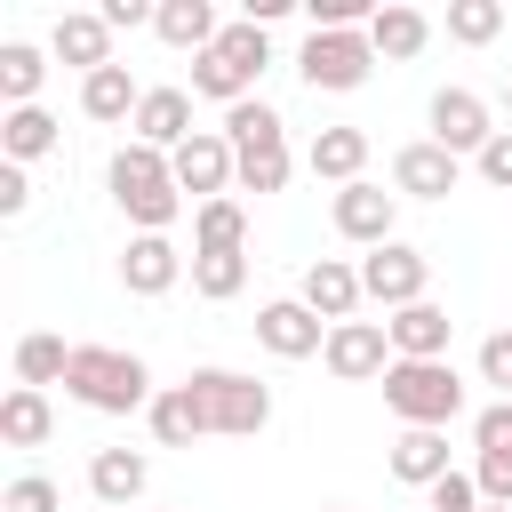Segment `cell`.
I'll return each mask as SVG.
<instances>
[{"mask_svg": "<svg viewBox=\"0 0 512 512\" xmlns=\"http://www.w3.org/2000/svg\"><path fill=\"white\" fill-rule=\"evenodd\" d=\"M360 288H368V304L408 312V304H424V288H432V256L408 248V240H384V248L360 256Z\"/></svg>", "mask_w": 512, "mask_h": 512, "instance_id": "cell-7", "label": "cell"}, {"mask_svg": "<svg viewBox=\"0 0 512 512\" xmlns=\"http://www.w3.org/2000/svg\"><path fill=\"white\" fill-rule=\"evenodd\" d=\"M384 408L400 416V432H448L464 416V376L448 360H392L384 368Z\"/></svg>", "mask_w": 512, "mask_h": 512, "instance_id": "cell-3", "label": "cell"}, {"mask_svg": "<svg viewBox=\"0 0 512 512\" xmlns=\"http://www.w3.org/2000/svg\"><path fill=\"white\" fill-rule=\"evenodd\" d=\"M64 368H72V344H64V336H48V328L16 336V384L48 392V384H64Z\"/></svg>", "mask_w": 512, "mask_h": 512, "instance_id": "cell-28", "label": "cell"}, {"mask_svg": "<svg viewBox=\"0 0 512 512\" xmlns=\"http://www.w3.org/2000/svg\"><path fill=\"white\" fill-rule=\"evenodd\" d=\"M480 512H512V504H480Z\"/></svg>", "mask_w": 512, "mask_h": 512, "instance_id": "cell-43", "label": "cell"}, {"mask_svg": "<svg viewBox=\"0 0 512 512\" xmlns=\"http://www.w3.org/2000/svg\"><path fill=\"white\" fill-rule=\"evenodd\" d=\"M192 248L200 256H240L248 248V208L224 192V200H200L192 208Z\"/></svg>", "mask_w": 512, "mask_h": 512, "instance_id": "cell-24", "label": "cell"}, {"mask_svg": "<svg viewBox=\"0 0 512 512\" xmlns=\"http://www.w3.org/2000/svg\"><path fill=\"white\" fill-rule=\"evenodd\" d=\"M424 504H432V512H480V480H472V472H448V480L424 488Z\"/></svg>", "mask_w": 512, "mask_h": 512, "instance_id": "cell-38", "label": "cell"}, {"mask_svg": "<svg viewBox=\"0 0 512 512\" xmlns=\"http://www.w3.org/2000/svg\"><path fill=\"white\" fill-rule=\"evenodd\" d=\"M48 56L80 64V80L104 72V64H112V24H104V8H64L56 32H48Z\"/></svg>", "mask_w": 512, "mask_h": 512, "instance_id": "cell-17", "label": "cell"}, {"mask_svg": "<svg viewBox=\"0 0 512 512\" xmlns=\"http://www.w3.org/2000/svg\"><path fill=\"white\" fill-rule=\"evenodd\" d=\"M104 184H112V200H120V216H128L136 232H168V224L184 216V192H176V168H168V152H152V144H136V136L112 152Z\"/></svg>", "mask_w": 512, "mask_h": 512, "instance_id": "cell-2", "label": "cell"}, {"mask_svg": "<svg viewBox=\"0 0 512 512\" xmlns=\"http://www.w3.org/2000/svg\"><path fill=\"white\" fill-rule=\"evenodd\" d=\"M424 120H432V144H440V152H456V160H480V152H488V136H496L488 96H472V88H440V96L424 104Z\"/></svg>", "mask_w": 512, "mask_h": 512, "instance_id": "cell-8", "label": "cell"}, {"mask_svg": "<svg viewBox=\"0 0 512 512\" xmlns=\"http://www.w3.org/2000/svg\"><path fill=\"white\" fill-rule=\"evenodd\" d=\"M152 32H160L168 48H192V56H208L224 24H216V8H208V0H160V16H152Z\"/></svg>", "mask_w": 512, "mask_h": 512, "instance_id": "cell-26", "label": "cell"}, {"mask_svg": "<svg viewBox=\"0 0 512 512\" xmlns=\"http://www.w3.org/2000/svg\"><path fill=\"white\" fill-rule=\"evenodd\" d=\"M504 32V8L496 0H448V40L456 48H488Z\"/></svg>", "mask_w": 512, "mask_h": 512, "instance_id": "cell-33", "label": "cell"}, {"mask_svg": "<svg viewBox=\"0 0 512 512\" xmlns=\"http://www.w3.org/2000/svg\"><path fill=\"white\" fill-rule=\"evenodd\" d=\"M0 512H64V488H56L48 472H16V480L0 488Z\"/></svg>", "mask_w": 512, "mask_h": 512, "instance_id": "cell-35", "label": "cell"}, {"mask_svg": "<svg viewBox=\"0 0 512 512\" xmlns=\"http://www.w3.org/2000/svg\"><path fill=\"white\" fill-rule=\"evenodd\" d=\"M296 72H304V88L320 96H352L368 72H376V40L368 32H304V48H296Z\"/></svg>", "mask_w": 512, "mask_h": 512, "instance_id": "cell-5", "label": "cell"}, {"mask_svg": "<svg viewBox=\"0 0 512 512\" xmlns=\"http://www.w3.org/2000/svg\"><path fill=\"white\" fill-rule=\"evenodd\" d=\"M328 328H344V320H360V304H368V288H360V264H344V256H312L304 264V288H296Z\"/></svg>", "mask_w": 512, "mask_h": 512, "instance_id": "cell-14", "label": "cell"}, {"mask_svg": "<svg viewBox=\"0 0 512 512\" xmlns=\"http://www.w3.org/2000/svg\"><path fill=\"white\" fill-rule=\"evenodd\" d=\"M192 288H200L208 304H232V296L248 288V248H240V256H200V248H192Z\"/></svg>", "mask_w": 512, "mask_h": 512, "instance_id": "cell-32", "label": "cell"}, {"mask_svg": "<svg viewBox=\"0 0 512 512\" xmlns=\"http://www.w3.org/2000/svg\"><path fill=\"white\" fill-rule=\"evenodd\" d=\"M472 448H480V456H512V400H488V408L472 416Z\"/></svg>", "mask_w": 512, "mask_h": 512, "instance_id": "cell-36", "label": "cell"}, {"mask_svg": "<svg viewBox=\"0 0 512 512\" xmlns=\"http://www.w3.org/2000/svg\"><path fill=\"white\" fill-rule=\"evenodd\" d=\"M480 384H496V400H512V328L480 336Z\"/></svg>", "mask_w": 512, "mask_h": 512, "instance_id": "cell-37", "label": "cell"}, {"mask_svg": "<svg viewBox=\"0 0 512 512\" xmlns=\"http://www.w3.org/2000/svg\"><path fill=\"white\" fill-rule=\"evenodd\" d=\"M472 168H480L496 192H512V128H496V136H488V152H480Z\"/></svg>", "mask_w": 512, "mask_h": 512, "instance_id": "cell-40", "label": "cell"}, {"mask_svg": "<svg viewBox=\"0 0 512 512\" xmlns=\"http://www.w3.org/2000/svg\"><path fill=\"white\" fill-rule=\"evenodd\" d=\"M296 160H288V136H264V144H240V192H288Z\"/></svg>", "mask_w": 512, "mask_h": 512, "instance_id": "cell-31", "label": "cell"}, {"mask_svg": "<svg viewBox=\"0 0 512 512\" xmlns=\"http://www.w3.org/2000/svg\"><path fill=\"white\" fill-rule=\"evenodd\" d=\"M152 16H160L152 0H104V24H112V32H136V24H152Z\"/></svg>", "mask_w": 512, "mask_h": 512, "instance_id": "cell-42", "label": "cell"}, {"mask_svg": "<svg viewBox=\"0 0 512 512\" xmlns=\"http://www.w3.org/2000/svg\"><path fill=\"white\" fill-rule=\"evenodd\" d=\"M184 280V248L168 240V232H136L128 248H120V288L128 296H168Z\"/></svg>", "mask_w": 512, "mask_h": 512, "instance_id": "cell-15", "label": "cell"}, {"mask_svg": "<svg viewBox=\"0 0 512 512\" xmlns=\"http://www.w3.org/2000/svg\"><path fill=\"white\" fill-rule=\"evenodd\" d=\"M64 392H72L80 408H96V416H136V408L160 400V392H152V368H144L136 352H120V344H72Z\"/></svg>", "mask_w": 512, "mask_h": 512, "instance_id": "cell-1", "label": "cell"}, {"mask_svg": "<svg viewBox=\"0 0 512 512\" xmlns=\"http://www.w3.org/2000/svg\"><path fill=\"white\" fill-rule=\"evenodd\" d=\"M384 336H392V360H448V336H456V320H448V304H408V312H392L384 320Z\"/></svg>", "mask_w": 512, "mask_h": 512, "instance_id": "cell-19", "label": "cell"}, {"mask_svg": "<svg viewBox=\"0 0 512 512\" xmlns=\"http://www.w3.org/2000/svg\"><path fill=\"white\" fill-rule=\"evenodd\" d=\"M264 64H272V40H264V24H224L216 32V48L208 56H192V96H216L224 112L232 104H248L256 96V80H264Z\"/></svg>", "mask_w": 512, "mask_h": 512, "instance_id": "cell-4", "label": "cell"}, {"mask_svg": "<svg viewBox=\"0 0 512 512\" xmlns=\"http://www.w3.org/2000/svg\"><path fill=\"white\" fill-rule=\"evenodd\" d=\"M304 168L320 176V184H360V168H368V128H320L312 144H304Z\"/></svg>", "mask_w": 512, "mask_h": 512, "instance_id": "cell-22", "label": "cell"}, {"mask_svg": "<svg viewBox=\"0 0 512 512\" xmlns=\"http://www.w3.org/2000/svg\"><path fill=\"white\" fill-rule=\"evenodd\" d=\"M48 432H56V408H48V392L16 384V392L0 400V440H8V448H40Z\"/></svg>", "mask_w": 512, "mask_h": 512, "instance_id": "cell-27", "label": "cell"}, {"mask_svg": "<svg viewBox=\"0 0 512 512\" xmlns=\"http://www.w3.org/2000/svg\"><path fill=\"white\" fill-rule=\"evenodd\" d=\"M456 464H448V432H400L392 440V480H408V488H432V480H448Z\"/></svg>", "mask_w": 512, "mask_h": 512, "instance_id": "cell-25", "label": "cell"}, {"mask_svg": "<svg viewBox=\"0 0 512 512\" xmlns=\"http://www.w3.org/2000/svg\"><path fill=\"white\" fill-rule=\"evenodd\" d=\"M328 512H352V504H328Z\"/></svg>", "mask_w": 512, "mask_h": 512, "instance_id": "cell-45", "label": "cell"}, {"mask_svg": "<svg viewBox=\"0 0 512 512\" xmlns=\"http://www.w3.org/2000/svg\"><path fill=\"white\" fill-rule=\"evenodd\" d=\"M192 392L208 400V424H216L224 440H248V432L272 424V384H256V376H240V368H192Z\"/></svg>", "mask_w": 512, "mask_h": 512, "instance_id": "cell-6", "label": "cell"}, {"mask_svg": "<svg viewBox=\"0 0 512 512\" xmlns=\"http://www.w3.org/2000/svg\"><path fill=\"white\" fill-rule=\"evenodd\" d=\"M504 112H512V80H504Z\"/></svg>", "mask_w": 512, "mask_h": 512, "instance_id": "cell-44", "label": "cell"}, {"mask_svg": "<svg viewBox=\"0 0 512 512\" xmlns=\"http://www.w3.org/2000/svg\"><path fill=\"white\" fill-rule=\"evenodd\" d=\"M136 144H152V152H176V144H192L200 128H192V88H144V104H136Z\"/></svg>", "mask_w": 512, "mask_h": 512, "instance_id": "cell-18", "label": "cell"}, {"mask_svg": "<svg viewBox=\"0 0 512 512\" xmlns=\"http://www.w3.org/2000/svg\"><path fill=\"white\" fill-rule=\"evenodd\" d=\"M368 40H376V64H408V56H424V48H432V16H424V8H408V0H384V8H376V24H368Z\"/></svg>", "mask_w": 512, "mask_h": 512, "instance_id": "cell-21", "label": "cell"}, {"mask_svg": "<svg viewBox=\"0 0 512 512\" xmlns=\"http://www.w3.org/2000/svg\"><path fill=\"white\" fill-rule=\"evenodd\" d=\"M168 168H176V192H192V208H200V200H224V192L240 184V152L224 144V128H200L192 144H176Z\"/></svg>", "mask_w": 512, "mask_h": 512, "instance_id": "cell-9", "label": "cell"}, {"mask_svg": "<svg viewBox=\"0 0 512 512\" xmlns=\"http://www.w3.org/2000/svg\"><path fill=\"white\" fill-rule=\"evenodd\" d=\"M456 184H464V160L440 152L432 136H416V144L392 152V192H408V200H448Z\"/></svg>", "mask_w": 512, "mask_h": 512, "instance_id": "cell-13", "label": "cell"}, {"mask_svg": "<svg viewBox=\"0 0 512 512\" xmlns=\"http://www.w3.org/2000/svg\"><path fill=\"white\" fill-rule=\"evenodd\" d=\"M472 480H480V504H512V456H480Z\"/></svg>", "mask_w": 512, "mask_h": 512, "instance_id": "cell-39", "label": "cell"}, {"mask_svg": "<svg viewBox=\"0 0 512 512\" xmlns=\"http://www.w3.org/2000/svg\"><path fill=\"white\" fill-rule=\"evenodd\" d=\"M144 424H152V440L160 448H192V440H208L216 424H208V400L192 392V376L184 384H160V400L144 408Z\"/></svg>", "mask_w": 512, "mask_h": 512, "instance_id": "cell-20", "label": "cell"}, {"mask_svg": "<svg viewBox=\"0 0 512 512\" xmlns=\"http://www.w3.org/2000/svg\"><path fill=\"white\" fill-rule=\"evenodd\" d=\"M328 216H336V232L352 240V248H384V240H400L392 224H400V192H384V184H344L336 200H328Z\"/></svg>", "mask_w": 512, "mask_h": 512, "instance_id": "cell-10", "label": "cell"}, {"mask_svg": "<svg viewBox=\"0 0 512 512\" xmlns=\"http://www.w3.org/2000/svg\"><path fill=\"white\" fill-rule=\"evenodd\" d=\"M144 488H152V456H144V448H96V456H88V496H96L104 512H128Z\"/></svg>", "mask_w": 512, "mask_h": 512, "instance_id": "cell-16", "label": "cell"}, {"mask_svg": "<svg viewBox=\"0 0 512 512\" xmlns=\"http://www.w3.org/2000/svg\"><path fill=\"white\" fill-rule=\"evenodd\" d=\"M256 344H264L272 360H312V352H328V320H320L304 296H272V304L256 312Z\"/></svg>", "mask_w": 512, "mask_h": 512, "instance_id": "cell-11", "label": "cell"}, {"mask_svg": "<svg viewBox=\"0 0 512 512\" xmlns=\"http://www.w3.org/2000/svg\"><path fill=\"white\" fill-rule=\"evenodd\" d=\"M264 136H288V120H280L264 96H248V104L224 112V144H232V152H240V144H264Z\"/></svg>", "mask_w": 512, "mask_h": 512, "instance_id": "cell-34", "label": "cell"}, {"mask_svg": "<svg viewBox=\"0 0 512 512\" xmlns=\"http://www.w3.org/2000/svg\"><path fill=\"white\" fill-rule=\"evenodd\" d=\"M0 152L24 168V160H40V152H56V120L40 112V104H16V112H0Z\"/></svg>", "mask_w": 512, "mask_h": 512, "instance_id": "cell-30", "label": "cell"}, {"mask_svg": "<svg viewBox=\"0 0 512 512\" xmlns=\"http://www.w3.org/2000/svg\"><path fill=\"white\" fill-rule=\"evenodd\" d=\"M328 376L336 384H384V368H392V336H384V320H344V328H328Z\"/></svg>", "mask_w": 512, "mask_h": 512, "instance_id": "cell-12", "label": "cell"}, {"mask_svg": "<svg viewBox=\"0 0 512 512\" xmlns=\"http://www.w3.org/2000/svg\"><path fill=\"white\" fill-rule=\"evenodd\" d=\"M24 208H32V176L16 160H0V216H24Z\"/></svg>", "mask_w": 512, "mask_h": 512, "instance_id": "cell-41", "label": "cell"}, {"mask_svg": "<svg viewBox=\"0 0 512 512\" xmlns=\"http://www.w3.org/2000/svg\"><path fill=\"white\" fill-rule=\"evenodd\" d=\"M136 104H144V88H136V72H128V64H104V72H88V80H80V112H88L96 128L136 120Z\"/></svg>", "mask_w": 512, "mask_h": 512, "instance_id": "cell-23", "label": "cell"}, {"mask_svg": "<svg viewBox=\"0 0 512 512\" xmlns=\"http://www.w3.org/2000/svg\"><path fill=\"white\" fill-rule=\"evenodd\" d=\"M40 80H48V56L32 48V40H8L0 48V104L16 112V104H40Z\"/></svg>", "mask_w": 512, "mask_h": 512, "instance_id": "cell-29", "label": "cell"}]
</instances>
